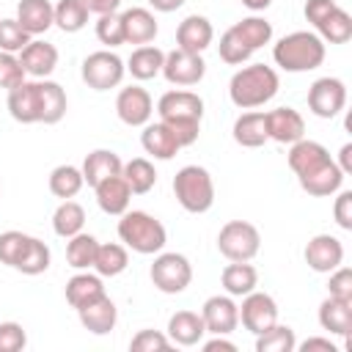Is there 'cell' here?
Instances as JSON below:
<instances>
[{
  "label": "cell",
  "mask_w": 352,
  "mask_h": 352,
  "mask_svg": "<svg viewBox=\"0 0 352 352\" xmlns=\"http://www.w3.org/2000/svg\"><path fill=\"white\" fill-rule=\"evenodd\" d=\"M280 88L278 72L267 63H250L242 66L239 72H234L231 82H228V96L239 110H253L267 104Z\"/></svg>",
  "instance_id": "cell-1"
},
{
  "label": "cell",
  "mask_w": 352,
  "mask_h": 352,
  "mask_svg": "<svg viewBox=\"0 0 352 352\" xmlns=\"http://www.w3.org/2000/svg\"><path fill=\"white\" fill-rule=\"evenodd\" d=\"M324 41L311 30H294L272 47V60L283 72H311L324 60Z\"/></svg>",
  "instance_id": "cell-2"
},
{
  "label": "cell",
  "mask_w": 352,
  "mask_h": 352,
  "mask_svg": "<svg viewBox=\"0 0 352 352\" xmlns=\"http://www.w3.org/2000/svg\"><path fill=\"white\" fill-rule=\"evenodd\" d=\"M118 239L129 250H135L140 256H151V253H160L165 248L168 231L154 214L140 212V209H132V212L126 209L118 220Z\"/></svg>",
  "instance_id": "cell-3"
},
{
  "label": "cell",
  "mask_w": 352,
  "mask_h": 352,
  "mask_svg": "<svg viewBox=\"0 0 352 352\" xmlns=\"http://www.w3.org/2000/svg\"><path fill=\"white\" fill-rule=\"evenodd\" d=\"M173 195L179 206L190 214H204L214 204V182L212 173L201 165H184L173 176Z\"/></svg>",
  "instance_id": "cell-4"
},
{
  "label": "cell",
  "mask_w": 352,
  "mask_h": 352,
  "mask_svg": "<svg viewBox=\"0 0 352 352\" xmlns=\"http://www.w3.org/2000/svg\"><path fill=\"white\" fill-rule=\"evenodd\" d=\"M261 248V234L248 220H228L217 234V250L228 261H250Z\"/></svg>",
  "instance_id": "cell-5"
},
{
  "label": "cell",
  "mask_w": 352,
  "mask_h": 352,
  "mask_svg": "<svg viewBox=\"0 0 352 352\" xmlns=\"http://www.w3.org/2000/svg\"><path fill=\"white\" fill-rule=\"evenodd\" d=\"M148 275H151L154 289H160L162 294H182L192 280V264L182 253H162L160 250Z\"/></svg>",
  "instance_id": "cell-6"
},
{
  "label": "cell",
  "mask_w": 352,
  "mask_h": 352,
  "mask_svg": "<svg viewBox=\"0 0 352 352\" xmlns=\"http://www.w3.org/2000/svg\"><path fill=\"white\" fill-rule=\"evenodd\" d=\"M124 74H126V63L110 50H96L82 60V82L94 91L118 88Z\"/></svg>",
  "instance_id": "cell-7"
},
{
  "label": "cell",
  "mask_w": 352,
  "mask_h": 352,
  "mask_svg": "<svg viewBox=\"0 0 352 352\" xmlns=\"http://www.w3.org/2000/svg\"><path fill=\"white\" fill-rule=\"evenodd\" d=\"M206 74V63L201 58V52H187V50H170L165 52V63H162V77L170 85L179 88H190L198 85Z\"/></svg>",
  "instance_id": "cell-8"
},
{
  "label": "cell",
  "mask_w": 352,
  "mask_h": 352,
  "mask_svg": "<svg viewBox=\"0 0 352 352\" xmlns=\"http://www.w3.org/2000/svg\"><path fill=\"white\" fill-rule=\"evenodd\" d=\"M346 104V85L338 77H319L308 88V110L316 118H336Z\"/></svg>",
  "instance_id": "cell-9"
},
{
  "label": "cell",
  "mask_w": 352,
  "mask_h": 352,
  "mask_svg": "<svg viewBox=\"0 0 352 352\" xmlns=\"http://www.w3.org/2000/svg\"><path fill=\"white\" fill-rule=\"evenodd\" d=\"M239 322L245 324V330H250L253 336L264 333L267 327H272L278 322V305L267 292H250L242 297L239 305Z\"/></svg>",
  "instance_id": "cell-10"
},
{
  "label": "cell",
  "mask_w": 352,
  "mask_h": 352,
  "mask_svg": "<svg viewBox=\"0 0 352 352\" xmlns=\"http://www.w3.org/2000/svg\"><path fill=\"white\" fill-rule=\"evenodd\" d=\"M201 319L206 324V333L212 336H228L239 324V305L234 302L231 294H214L204 302Z\"/></svg>",
  "instance_id": "cell-11"
},
{
  "label": "cell",
  "mask_w": 352,
  "mask_h": 352,
  "mask_svg": "<svg viewBox=\"0 0 352 352\" xmlns=\"http://www.w3.org/2000/svg\"><path fill=\"white\" fill-rule=\"evenodd\" d=\"M8 113L19 124H41V88L38 80H22L8 91Z\"/></svg>",
  "instance_id": "cell-12"
},
{
  "label": "cell",
  "mask_w": 352,
  "mask_h": 352,
  "mask_svg": "<svg viewBox=\"0 0 352 352\" xmlns=\"http://www.w3.org/2000/svg\"><path fill=\"white\" fill-rule=\"evenodd\" d=\"M116 113L126 126H146L151 113H154V102L151 94L140 85H129L121 88L116 96Z\"/></svg>",
  "instance_id": "cell-13"
},
{
  "label": "cell",
  "mask_w": 352,
  "mask_h": 352,
  "mask_svg": "<svg viewBox=\"0 0 352 352\" xmlns=\"http://www.w3.org/2000/svg\"><path fill=\"white\" fill-rule=\"evenodd\" d=\"M302 256H305V264L314 272H333L344 261V245L333 234H316V236L308 239Z\"/></svg>",
  "instance_id": "cell-14"
},
{
  "label": "cell",
  "mask_w": 352,
  "mask_h": 352,
  "mask_svg": "<svg viewBox=\"0 0 352 352\" xmlns=\"http://www.w3.org/2000/svg\"><path fill=\"white\" fill-rule=\"evenodd\" d=\"M19 63L25 69L28 77H36V80H47L55 66H58V50L55 44L50 41H41V38H30L22 50H19Z\"/></svg>",
  "instance_id": "cell-15"
},
{
  "label": "cell",
  "mask_w": 352,
  "mask_h": 352,
  "mask_svg": "<svg viewBox=\"0 0 352 352\" xmlns=\"http://www.w3.org/2000/svg\"><path fill=\"white\" fill-rule=\"evenodd\" d=\"M267 138L283 146L305 138V121L294 107H275L267 113Z\"/></svg>",
  "instance_id": "cell-16"
},
{
  "label": "cell",
  "mask_w": 352,
  "mask_h": 352,
  "mask_svg": "<svg viewBox=\"0 0 352 352\" xmlns=\"http://www.w3.org/2000/svg\"><path fill=\"white\" fill-rule=\"evenodd\" d=\"M157 113H160V121H168V118L201 121L204 118V99L192 91H168V94L160 96Z\"/></svg>",
  "instance_id": "cell-17"
},
{
  "label": "cell",
  "mask_w": 352,
  "mask_h": 352,
  "mask_svg": "<svg viewBox=\"0 0 352 352\" xmlns=\"http://www.w3.org/2000/svg\"><path fill=\"white\" fill-rule=\"evenodd\" d=\"M214 38V28L206 16L201 14H190L179 22L176 28V47L187 50V52H204Z\"/></svg>",
  "instance_id": "cell-18"
},
{
  "label": "cell",
  "mask_w": 352,
  "mask_h": 352,
  "mask_svg": "<svg viewBox=\"0 0 352 352\" xmlns=\"http://www.w3.org/2000/svg\"><path fill=\"white\" fill-rule=\"evenodd\" d=\"M289 168L294 170V176L300 179V176H308V173H314L316 168H322L324 162H330V151L322 146V143H316V140H305V138H300L297 143H292L289 146Z\"/></svg>",
  "instance_id": "cell-19"
},
{
  "label": "cell",
  "mask_w": 352,
  "mask_h": 352,
  "mask_svg": "<svg viewBox=\"0 0 352 352\" xmlns=\"http://www.w3.org/2000/svg\"><path fill=\"white\" fill-rule=\"evenodd\" d=\"M94 192H96V204H99V209H102L104 214L121 217V214L129 209L132 190H129V184L124 182L121 173H118V176H107L104 182H99V184L94 187Z\"/></svg>",
  "instance_id": "cell-20"
},
{
  "label": "cell",
  "mask_w": 352,
  "mask_h": 352,
  "mask_svg": "<svg viewBox=\"0 0 352 352\" xmlns=\"http://www.w3.org/2000/svg\"><path fill=\"white\" fill-rule=\"evenodd\" d=\"M77 316H80V324H82L88 333H94V336H107V333L116 327V322H118V308H116V302L104 294V297L94 300L91 305L80 308Z\"/></svg>",
  "instance_id": "cell-21"
},
{
  "label": "cell",
  "mask_w": 352,
  "mask_h": 352,
  "mask_svg": "<svg viewBox=\"0 0 352 352\" xmlns=\"http://www.w3.org/2000/svg\"><path fill=\"white\" fill-rule=\"evenodd\" d=\"M204 336H206V324H204L201 314H195V311H176L168 319V338H170V344L195 346V344H201Z\"/></svg>",
  "instance_id": "cell-22"
},
{
  "label": "cell",
  "mask_w": 352,
  "mask_h": 352,
  "mask_svg": "<svg viewBox=\"0 0 352 352\" xmlns=\"http://www.w3.org/2000/svg\"><path fill=\"white\" fill-rule=\"evenodd\" d=\"M16 22L30 36H41V33H47L55 25V6L50 0H19Z\"/></svg>",
  "instance_id": "cell-23"
},
{
  "label": "cell",
  "mask_w": 352,
  "mask_h": 352,
  "mask_svg": "<svg viewBox=\"0 0 352 352\" xmlns=\"http://www.w3.org/2000/svg\"><path fill=\"white\" fill-rule=\"evenodd\" d=\"M124 22V41L126 44H151L157 38V19L148 8H126L121 14Z\"/></svg>",
  "instance_id": "cell-24"
},
{
  "label": "cell",
  "mask_w": 352,
  "mask_h": 352,
  "mask_svg": "<svg viewBox=\"0 0 352 352\" xmlns=\"http://www.w3.org/2000/svg\"><path fill=\"white\" fill-rule=\"evenodd\" d=\"M297 182H300V187H302L308 195H314V198H327V195H336V192L341 190V184H344V170L330 160V162H324L322 168H316L314 173L300 176Z\"/></svg>",
  "instance_id": "cell-25"
},
{
  "label": "cell",
  "mask_w": 352,
  "mask_h": 352,
  "mask_svg": "<svg viewBox=\"0 0 352 352\" xmlns=\"http://www.w3.org/2000/svg\"><path fill=\"white\" fill-rule=\"evenodd\" d=\"M104 283H102V275H91V272H77L66 280V302L80 311L85 305H91L94 300L104 297Z\"/></svg>",
  "instance_id": "cell-26"
},
{
  "label": "cell",
  "mask_w": 352,
  "mask_h": 352,
  "mask_svg": "<svg viewBox=\"0 0 352 352\" xmlns=\"http://www.w3.org/2000/svg\"><path fill=\"white\" fill-rule=\"evenodd\" d=\"M121 168H124V162H121V157L116 154V151H110V148H96V151H91L85 160H82V179H85V184L88 187H96L99 182H104L107 176H118L121 173Z\"/></svg>",
  "instance_id": "cell-27"
},
{
  "label": "cell",
  "mask_w": 352,
  "mask_h": 352,
  "mask_svg": "<svg viewBox=\"0 0 352 352\" xmlns=\"http://www.w3.org/2000/svg\"><path fill=\"white\" fill-rule=\"evenodd\" d=\"M319 324H322V330H327L333 336H349L352 300H338V297L327 294V300H322V305H319Z\"/></svg>",
  "instance_id": "cell-28"
},
{
  "label": "cell",
  "mask_w": 352,
  "mask_h": 352,
  "mask_svg": "<svg viewBox=\"0 0 352 352\" xmlns=\"http://www.w3.org/2000/svg\"><path fill=\"white\" fill-rule=\"evenodd\" d=\"M140 146H143V151H146L148 157L162 160V162H165V160H173L176 151L182 148V146L176 143V138L170 135V129H168L162 121H157V124H146V126H143Z\"/></svg>",
  "instance_id": "cell-29"
},
{
  "label": "cell",
  "mask_w": 352,
  "mask_h": 352,
  "mask_svg": "<svg viewBox=\"0 0 352 352\" xmlns=\"http://www.w3.org/2000/svg\"><path fill=\"white\" fill-rule=\"evenodd\" d=\"M234 140L242 148H258V146H264L270 140L267 138V113H261V110L242 113L234 121Z\"/></svg>",
  "instance_id": "cell-30"
},
{
  "label": "cell",
  "mask_w": 352,
  "mask_h": 352,
  "mask_svg": "<svg viewBox=\"0 0 352 352\" xmlns=\"http://www.w3.org/2000/svg\"><path fill=\"white\" fill-rule=\"evenodd\" d=\"M162 63H165V52L154 44H140L132 50L129 60H126V72L135 80H151L157 74H162Z\"/></svg>",
  "instance_id": "cell-31"
},
{
  "label": "cell",
  "mask_w": 352,
  "mask_h": 352,
  "mask_svg": "<svg viewBox=\"0 0 352 352\" xmlns=\"http://www.w3.org/2000/svg\"><path fill=\"white\" fill-rule=\"evenodd\" d=\"M220 283H223L226 294H231V297H245V294H250V292L258 286V272H256V267L248 264V261H231V264L223 270Z\"/></svg>",
  "instance_id": "cell-32"
},
{
  "label": "cell",
  "mask_w": 352,
  "mask_h": 352,
  "mask_svg": "<svg viewBox=\"0 0 352 352\" xmlns=\"http://www.w3.org/2000/svg\"><path fill=\"white\" fill-rule=\"evenodd\" d=\"M228 30H231L250 52H256L258 47H264V44L272 41V25H270L264 16H245V19H239L236 25H231Z\"/></svg>",
  "instance_id": "cell-33"
},
{
  "label": "cell",
  "mask_w": 352,
  "mask_h": 352,
  "mask_svg": "<svg viewBox=\"0 0 352 352\" xmlns=\"http://www.w3.org/2000/svg\"><path fill=\"white\" fill-rule=\"evenodd\" d=\"M126 267H129L126 245H118V242H104V245H102V242H99L96 258H94L96 275H102V278H116V275H121Z\"/></svg>",
  "instance_id": "cell-34"
},
{
  "label": "cell",
  "mask_w": 352,
  "mask_h": 352,
  "mask_svg": "<svg viewBox=\"0 0 352 352\" xmlns=\"http://www.w3.org/2000/svg\"><path fill=\"white\" fill-rule=\"evenodd\" d=\"M316 36L324 44H346L352 38V16L344 8H333L319 25H316Z\"/></svg>",
  "instance_id": "cell-35"
},
{
  "label": "cell",
  "mask_w": 352,
  "mask_h": 352,
  "mask_svg": "<svg viewBox=\"0 0 352 352\" xmlns=\"http://www.w3.org/2000/svg\"><path fill=\"white\" fill-rule=\"evenodd\" d=\"M121 176L129 184L132 195H143V192H148L157 184V170H154L151 160H146V157H135V160L124 162Z\"/></svg>",
  "instance_id": "cell-36"
},
{
  "label": "cell",
  "mask_w": 352,
  "mask_h": 352,
  "mask_svg": "<svg viewBox=\"0 0 352 352\" xmlns=\"http://www.w3.org/2000/svg\"><path fill=\"white\" fill-rule=\"evenodd\" d=\"M82 226H85V209H82L77 201H72V198L60 201V206H58L55 214H52V231H55L58 236L69 239V236L80 234Z\"/></svg>",
  "instance_id": "cell-37"
},
{
  "label": "cell",
  "mask_w": 352,
  "mask_h": 352,
  "mask_svg": "<svg viewBox=\"0 0 352 352\" xmlns=\"http://www.w3.org/2000/svg\"><path fill=\"white\" fill-rule=\"evenodd\" d=\"M41 88V124H58L66 116V91L52 80H38Z\"/></svg>",
  "instance_id": "cell-38"
},
{
  "label": "cell",
  "mask_w": 352,
  "mask_h": 352,
  "mask_svg": "<svg viewBox=\"0 0 352 352\" xmlns=\"http://www.w3.org/2000/svg\"><path fill=\"white\" fill-rule=\"evenodd\" d=\"M96 248H99V239L94 234L80 231V234L69 236V242H66V261H69V267H74V270H91L94 267V258H96Z\"/></svg>",
  "instance_id": "cell-39"
},
{
  "label": "cell",
  "mask_w": 352,
  "mask_h": 352,
  "mask_svg": "<svg viewBox=\"0 0 352 352\" xmlns=\"http://www.w3.org/2000/svg\"><path fill=\"white\" fill-rule=\"evenodd\" d=\"M82 184H85L82 170L74 168V165H58V168H52V173H50V192H52L55 198H60V201L74 198V195L82 190Z\"/></svg>",
  "instance_id": "cell-40"
},
{
  "label": "cell",
  "mask_w": 352,
  "mask_h": 352,
  "mask_svg": "<svg viewBox=\"0 0 352 352\" xmlns=\"http://www.w3.org/2000/svg\"><path fill=\"white\" fill-rule=\"evenodd\" d=\"M294 349H297V338L289 324L275 322L272 327L256 336V352H294Z\"/></svg>",
  "instance_id": "cell-41"
},
{
  "label": "cell",
  "mask_w": 352,
  "mask_h": 352,
  "mask_svg": "<svg viewBox=\"0 0 352 352\" xmlns=\"http://www.w3.org/2000/svg\"><path fill=\"white\" fill-rule=\"evenodd\" d=\"M50 248L38 239V236H30L28 239V248H25V253H22V258L16 261V267L14 270H19L22 275H41V272H47L50 270Z\"/></svg>",
  "instance_id": "cell-42"
},
{
  "label": "cell",
  "mask_w": 352,
  "mask_h": 352,
  "mask_svg": "<svg viewBox=\"0 0 352 352\" xmlns=\"http://www.w3.org/2000/svg\"><path fill=\"white\" fill-rule=\"evenodd\" d=\"M88 8L82 0H60L55 6V25L63 30V33H77L88 25Z\"/></svg>",
  "instance_id": "cell-43"
},
{
  "label": "cell",
  "mask_w": 352,
  "mask_h": 352,
  "mask_svg": "<svg viewBox=\"0 0 352 352\" xmlns=\"http://www.w3.org/2000/svg\"><path fill=\"white\" fill-rule=\"evenodd\" d=\"M96 38L104 44V47H121L126 44L124 41V22H121V14H99L96 19Z\"/></svg>",
  "instance_id": "cell-44"
},
{
  "label": "cell",
  "mask_w": 352,
  "mask_h": 352,
  "mask_svg": "<svg viewBox=\"0 0 352 352\" xmlns=\"http://www.w3.org/2000/svg\"><path fill=\"white\" fill-rule=\"evenodd\" d=\"M28 239H30V234H22V231H3V234H0V264L16 267V261L22 258V253H25V248H28Z\"/></svg>",
  "instance_id": "cell-45"
},
{
  "label": "cell",
  "mask_w": 352,
  "mask_h": 352,
  "mask_svg": "<svg viewBox=\"0 0 352 352\" xmlns=\"http://www.w3.org/2000/svg\"><path fill=\"white\" fill-rule=\"evenodd\" d=\"M33 36L16 22V19H0V52L16 55Z\"/></svg>",
  "instance_id": "cell-46"
},
{
  "label": "cell",
  "mask_w": 352,
  "mask_h": 352,
  "mask_svg": "<svg viewBox=\"0 0 352 352\" xmlns=\"http://www.w3.org/2000/svg\"><path fill=\"white\" fill-rule=\"evenodd\" d=\"M132 352H165L170 349V338L160 330H138L129 341Z\"/></svg>",
  "instance_id": "cell-47"
},
{
  "label": "cell",
  "mask_w": 352,
  "mask_h": 352,
  "mask_svg": "<svg viewBox=\"0 0 352 352\" xmlns=\"http://www.w3.org/2000/svg\"><path fill=\"white\" fill-rule=\"evenodd\" d=\"M162 124L170 129V135L176 138V143L182 148L184 146H192L198 140V135H201V121H192V118H168Z\"/></svg>",
  "instance_id": "cell-48"
},
{
  "label": "cell",
  "mask_w": 352,
  "mask_h": 352,
  "mask_svg": "<svg viewBox=\"0 0 352 352\" xmlns=\"http://www.w3.org/2000/svg\"><path fill=\"white\" fill-rule=\"evenodd\" d=\"M25 77H28V74H25L19 58L11 55V52H0V88L11 91V88H16Z\"/></svg>",
  "instance_id": "cell-49"
},
{
  "label": "cell",
  "mask_w": 352,
  "mask_h": 352,
  "mask_svg": "<svg viewBox=\"0 0 352 352\" xmlns=\"http://www.w3.org/2000/svg\"><path fill=\"white\" fill-rule=\"evenodd\" d=\"M28 344V333L19 322H0V352H19Z\"/></svg>",
  "instance_id": "cell-50"
},
{
  "label": "cell",
  "mask_w": 352,
  "mask_h": 352,
  "mask_svg": "<svg viewBox=\"0 0 352 352\" xmlns=\"http://www.w3.org/2000/svg\"><path fill=\"white\" fill-rule=\"evenodd\" d=\"M327 275H330V280H327L330 297L352 300V270H349V267H336V270L327 272Z\"/></svg>",
  "instance_id": "cell-51"
},
{
  "label": "cell",
  "mask_w": 352,
  "mask_h": 352,
  "mask_svg": "<svg viewBox=\"0 0 352 352\" xmlns=\"http://www.w3.org/2000/svg\"><path fill=\"white\" fill-rule=\"evenodd\" d=\"M333 217L338 228L352 231V190H338L336 204H333Z\"/></svg>",
  "instance_id": "cell-52"
},
{
  "label": "cell",
  "mask_w": 352,
  "mask_h": 352,
  "mask_svg": "<svg viewBox=\"0 0 352 352\" xmlns=\"http://www.w3.org/2000/svg\"><path fill=\"white\" fill-rule=\"evenodd\" d=\"M333 8H336V0H305V8L302 11H305V19L316 28Z\"/></svg>",
  "instance_id": "cell-53"
},
{
  "label": "cell",
  "mask_w": 352,
  "mask_h": 352,
  "mask_svg": "<svg viewBox=\"0 0 352 352\" xmlns=\"http://www.w3.org/2000/svg\"><path fill=\"white\" fill-rule=\"evenodd\" d=\"M302 352H338V346L330 341V338H322V336H314V338H305L300 344Z\"/></svg>",
  "instance_id": "cell-54"
},
{
  "label": "cell",
  "mask_w": 352,
  "mask_h": 352,
  "mask_svg": "<svg viewBox=\"0 0 352 352\" xmlns=\"http://www.w3.org/2000/svg\"><path fill=\"white\" fill-rule=\"evenodd\" d=\"M204 346V352H236V344L234 341H228L226 336H214V338H209V341H204L201 344Z\"/></svg>",
  "instance_id": "cell-55"
},
{
  "label": "cell",
  "mask_w": 352,
  "mask_h": 352,
  "mask_svg": "<svg viewBox=\"0 0 352 352\" xmlns=\"http://www.w3.org/2000/svg\"><path fill=\"white\" fill-rule=\"evenodd\" d=\"M82 3L91 14H113L121 6V0H82Z\"/></svg>",
  "instance_id": "cell-56"
},
{
  "label": "cell",
  "mask_w": 352,
  "mask_h": 352,
  "mask_svg": "<svg viewBox=\"0 0 352 352\" xmlns=\"http://www.w3.org/2000/svg\"><path fill=\"white\" fill-rule=\"evenodd\" d=\"M336 165L344 170V176L352 173V143H344V146H341V151H338V162H336Z\"/></svg>",
  "instance_id": "cell-57"
},
{
  "label": "cell",
  "mask_w": 352,
  "mask_h": 352,
  "mask_svg": "<svg viewBox=\"0 0 352 352\" xmlns=\"http://www.w3.org/2000/svg\"><path fill=\"white\" fill-rule=\"evenodd\" d=\"M148 6H151L154 11L170 14V11H176V8H182V6H184V0H148Z\"/></svg>",
  "instance_id": "cell-58"
},
{
  "label": "cell",
  "mask_w": 352,
  "mask_h": 352,
  "mask_svg": "<svg viewBox=\"0 0 352 352\" xmlns=\"http://www.w3.org/2000/svg\"><path fill=\"white\" fill-rule=\"evenodd\" d=\"M239 3H242L245 8H250V11H264L272 0H239Z\"/></svg>",
  "instance_id": "cell-59"
}]
</instances>
